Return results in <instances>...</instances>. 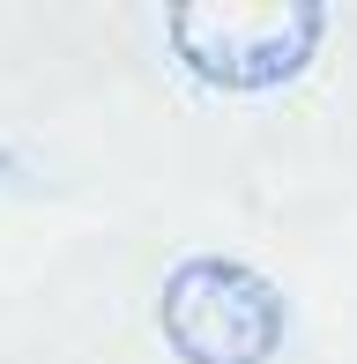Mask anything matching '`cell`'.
<instances>
[{
  "label": "cell",
  "mask_w": 357,
  "mask_h": 364,
  "mask_svg": "<svg viewBox=\"0 0 357 364\" xmlns=\"http://www.w3.org/2000/svg\"><path fill=\"white\" fill-rule=\"evenodd\" d=\"M164 38L193 82L223 97H261L313 68L328 38V8L313 0H178L164 8Z\"/></svg>",
  "instance_id": "cell-1"
},
{
  "label": "cell",
  "mask_w": 357,
  "mask_h": 364,
  "mask_svg": "<svg viewBox=\"0 0 357 364\" xmlns=\"http://www.w3.org/2000/svg\"><path fill=\"white\" fill-rule=\"evenodd\" d=\"M156 327L178 364H268L283 350V290L231 253H193L164 275Z\"/></svg>",
  "instance_id": "cell-2"
}]
</instances>
